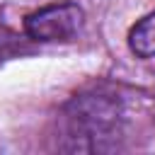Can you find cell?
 I'll list each match as a JSON object with an SVG mask.
<instances>
[{
  "instance_id": "1",
  "label": "cell",
  "mask_w": 155,
  "mask_h": 155,
  "mask_svg": "<svg viewBox=\"0 0 155 155\" xmlns=\"http://www.w3.org/2000/svg\"><path fill=\"white\" fill-rule=\"evenodd\" d=\"M68 150H114L121 138V104L111 94L92 92L75 97L65 109Z\"/></svg>"
},
{
  "instance_id": "2",
  "label": "cell",
  "mask_w": 155,
  "mask_h": 155,
  "mask_svg": "<svg viewBox=\"0 0 155 155\" xmlns=\"http://www.w3.org/2000/svg\"><path fill=\"white\" fill-rule=\"evenodd\" d=\"M82 19L85 15L75 2L46 5L27 15L24 31L34 41H68L80 31Z\"/></svg>"
},
{
  "instance_id": "3",
  "label": "cell",
  "mask_w": 155,
  "mask_h": 155,
  "mask_svg": "<svg viewBox=\"0 0 155 155\" xmlns=\"http://www.w3.org/2000/svg\"><path fill=\"white\" fill-rule=\"evenodd\" d=\"M128 48L138 58H153L155 56V12L138 19L128 31Z\"/></svg>"
}]
</instances>
